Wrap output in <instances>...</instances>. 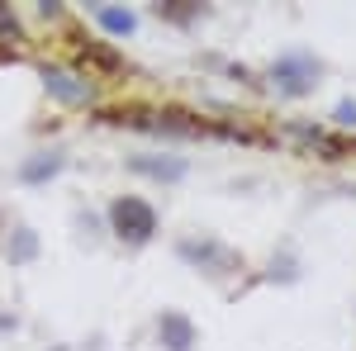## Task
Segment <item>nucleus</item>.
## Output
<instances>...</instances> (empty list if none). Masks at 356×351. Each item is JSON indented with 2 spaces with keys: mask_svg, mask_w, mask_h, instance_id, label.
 <instances>
[{
  "mask_svg": "<svg viewBox=\"0 0 356 351\" xmlns=\"http://www.w3.org/2000/svg\"><path fill=\"white\" fill-rule=\"evenodd\" d=\"M110 218H114V228H119V238H134V243L152 238V228H157V214L143 199H119L110 209Z\"/></svg>",
  "mask_w": 356,
  "mask_h": 351,
  "instance_id": "obj_1",
  "label": "nucleus"
},
{
  "mask_svg": "<svg viewBox=\"0 0 356 351\" xmlns=\"http://www.w3.org/2000/svg\"><path fill=\"white\" fill-rule=\"evenodd\" d=\"M166 332H171V342H176V351H186V347H191V327H186V323H181V318H166Z\"/></svg>",
  "mask_w": 356,
  "mask_h": 351,
  "instance_id": "obj_2",
  "label": "nucleus"
}]
</instances>
